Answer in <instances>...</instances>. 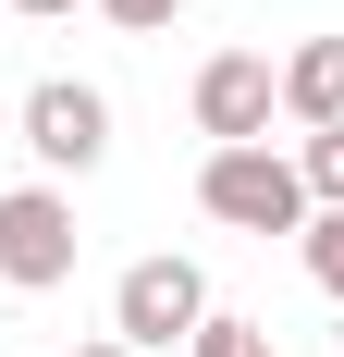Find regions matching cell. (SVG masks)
<instances>
[{
	"instance_id": "cell-1",
	"label": "cell",
	"mask_w": 344,
	"mask_h": 357,
	"mask_svg": "<svg viewBox=\"0 0 344 357\" xmlns=\"http://www.w3.org/2000/svg\"><path fill=\"white\" fill-rule=\"evenodd\" d=\"M197 210L221 222V234H308V173H295L271 136L258 148H209L197 160Z\"/></svg>"
},
{
	"instance_id": "cell-2",
	"label": "cell",
	"mask_w": 344,
	"mask_h": 357,
	"mask_svg": "<svg viewBox=\"0 0 344 357\" xmlns=\"http://www.w3.org/2000/svg\"><path fill=\"white\" fill-rule=\"evenodd\" d=\"M74 197L62 185H0V284L13 296H49V284H74Z\"/></svg>"
},
{
	"instance_id": "cell-3",
	"label": "cell",
	"mask_w": 344,
	"mask_h": 357,
	"mask_svg": "<svg viewBox=\"0 0 344 357\" xmlns=\"http://www.w3.org/2000/svg\"><path fill=\"white\" fill-rule=\"evenodd\" d=\"M197 321H209V271H197V259H136V271L111 284V333H123L136 357L185 345Z\"/></svg>"
},
{
	"instance_id": "cell-4",
	"label": "cell",
	"mask_w": 344,
	"mask_h": 357,
	"mask_svg": "<svg viewBox=\"0 0 344 357\" xmlns=\"http://www.w3.org/2000/svg\"><path fill=\"white\" fill-rule=\"evenodd\" d=\"M271 111H283V62L271 50H209L197 62V136L209 148H258Z\"/></svg>"
},
{
	"instance_id": "cell-5",
	"label": "cell",
	"mask_w": 344,
	"mask_h": 357,
	"mask_svg": "<svg viewBox=\"0 0 344 357\" xmlns=\"http://www.w3.org/2000/svg\"><path fill=\"white\" fill-rule=\"evenodd\" d=\"M25 148L49 160V173H99L111 160V99L86 86V74H37L25 86Z\"/></svg>"
},
{
	"instance_id": "cell-6",
	"label": "cell",
	"mask_w": 344,
	"mask_h": 357,
	"mask_svg": "<svg viewBox=\"0 0 344 357\" xmlns=\"http://www.w3.org/2000/svg\"><path fill=\"white\" fill-rule=\"evenodd\" d=\"M283 123H344V37H308V50H283Z\"/></svg>"
},
{
	"instance_id": "cell-7",
	"label": "cell",
	"mask_w": 344,
	"mask_h": 357,
	"mask_svg": "<svg viewBox=\"0 0 344 357\" xmlns=\"http://www.w3.org/2000/svg\"><path fill=\"white\" fill-rule=\"evenodd\" d=\"M185 357H271V321H246V308H209L185 333Z\"/></svg>"
},
{
	"instance_id": "cell-8",
	"label": "cell",
	"mask_w": 344,
	"mask_h": 357,
	"mask_svg": "<svg viewBox=\"0 0 344 357\" xmlns=\"http://www.w3.org/2000/svg\"><path fill=\"white\" fill-rule=\"evenodd\" d=\"M295 259H308V284L344 308V210H308V234H295Z\"/></svg>"
},
{
	"instance_id": "cell-9",
	"label": "cell",
	"mask_w": 344,
	"mask_h": 357,
	"mask_svg": "<svg viewBox=\"0 0 344 357\" xmlns=\"http://www.w3.org/2000/svg\"><path fill=\"white\" fill-rule=\"evenodd\" d=\"M295 173H308V210H344V123H320L295 148Z\"/></svg>"
},
{
	"instance_id": "cell-10",
	"label": "cell",
	"mask_w": 344,
	"mask_h": 357,
	"mask_svg": "<svg viewBox=\"0 0 344 357\" xmlns=\"http://www.w3.org/2000/svg\"><path fill=\"white\" fill-rule=\"evenodd\" d=\"M99 13H111V25H123V37H160L172 13H197V0H99Z\"/></svg>"
},
{
	"instance_id": "cell-11",
	"label": "cell",
	"mask_w": 344,
	"mask_h": 357,
	"mask_svg": "<svg viewBox=\"0 0 344 357\" xmlns=\"http://www.w3.org/2000/svg\"><path fill=\"white\" fill-rule=\"evenodd\" d=\"M13 13H25V25H62V13H86V0H13Z\"/></svg>"
},
{
	"instance_id": "cell-12",
	"label": "cell",
	"mask_w": 344,
	"mask_h": 357,
	"mask_svg": "<svg viewBox=\"0 0 344 357\" xmlns=\"http://www.w3.org/2000/svg\"><path fill=\"white\" fill-rule=\"evenodd\" d=\"M74 357H136V345H123V333H99V345H74Z\"/></svg>"
}]
</instances>
